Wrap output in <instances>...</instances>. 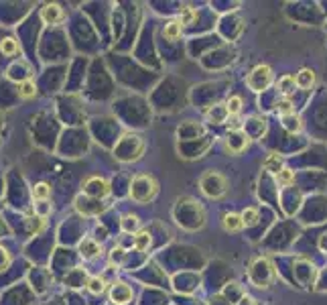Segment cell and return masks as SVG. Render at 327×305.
I'll return each instance as SVG.
<instances>
[{"instance_id":"cell-2","label":"cell","mask_w":327,"mask_h":305,"mask_svg":"<svg viewBox=\"0 0 327 305\" xmlns=\"http://www.w3.org/2000/svg\"><path fill=\"white\" fill-rule=\"evenodd\" d=\"M199 183H201V192L208 198H221L228 192V181H226L223 175H219L218 171H208L201 177Z\"/></svg>"},{"instance_id":"cell-22","label":"cell","mask_w":327,"mask_h":305,"mask_svg":"<svg viewBox=\"0 0 327 305\" xmlns=\"http://www.w3.org/2000/svg\"><path fill=\"white\" fill-rule=\"evenodd\" d=\"M179 16H181V25H191L195 18H197V12L191 8V6H183L181 8V12H179Z\"/></svg>"},{"instance_id":"cell-3","label":"cell","mask_w":327,"mask_h":305,"mask_svg":"<svg viewBox=\"0 0 327 305\" xmlns=\"http://www.w3.org/2000/svg\"><path fill=\"white\" fill-rule=\"evenodd\" d=\"M84 194L88 198H94V200H104L106 196H110V181L104 177H88L84 181Z\"/></svg>"},{"instance_id":"cell-12","label":"cell","mask_w":327,"mask_h":305,"mask_svg":"<svg viewBox=\"0 0 327 305\" xmlns=\"http://www.w3.org/2000/svg\"><path fill=\"white\" fill-rule=\"evenodd\" d=\"M151 234L147 232V230H140V232H136V236H134V249L138 251V253H147L149 249H151Z\"/></svg>"},{"instance_id":"cell-20","label":"cell","mask_w":327,"mask_h":305,"mask_svg":"<svg viewBox=\"0 0 327 305\" xmlns=\"http://www.w3.org/2000/svg\"><path fill=\"white\" fill-rule=\"evenodd\" d=\"M226 110H228L230 116H236L242 110V98L240 96H230L228 102H226Z\"/></svg>"},{"instance_id":"cell-14","label":"cell","mask_w":327,"mask_h":305,"mask_svg":"<svg viewBox=\"0 0 327 305\" xmlns=\"http://www.w3.org/2000/svg\"><path fill=\"white\" fill-rule=\"evenodd\" d=\"M31 196H33L37 202H47V200H49V196H51V187H49V183H45V181L37 183V185L31 189Z\"/></svg>"},{"instance_id":"cell-15","label":"cell","mask_w":327,"mask_h":305,"mask_svg":"<svg viewBox=\"0 0 327 305\" xmlns=\"http://www.w3.org/2000/svg\"><path fill=\"white\" fill-rule=\"evenodd\" d=\"M282 126L289 130V132H299L301 128H303V122H301V118L293 112V114H287V116H282Z\"/></svg>"},{"instance_id":"cell-4","label":"cell","mask_w":327,"mask_h":305,"mask_svg":"<svg viewBox=\"0 0 327 305\" xmlns=\"http://www.w3.org/2000/svg\"><path fill=\"white\" fill-rule=\"evenodd\" d=\"M271 82H273V69H271L269 65H258V67L250 73V78H248L250 88L256 90V92L262 90V84H264V88H267Z\"/></svg>"},{"instance_id":"cell-13","label":"cell","mask_w":327,"mask_h":305,"mask_svg":"<svg viewBox=\"0 0 327 305\" xmlns=\"http://www.w3.org/2000/svg\"><path fill=\"white\" fill-rule=\"evenodd\" d=\"M295 88H297L295 75H282V78L278 80V90L284 94V98H289V96L295 92Z\"/></svg>"},{"instance_id":"cell-6","label":"cell","mask_w":327,"mask_h":305,"mask_svg":"<svg viewBox=\"0 0 327 305\" xmlns=\"http://www.w3.org/2000/svg\"><path fill=\"white\" fill-rule=\"evenodd\" d=\"M41 18L47 25H59V23H63L65 12H63V8L59 4H47V6L41 8Z\"/></svg>"},{"instance_id":"cell-18","label":"cell","mask_w":327,"mask_h":305,"mask_svg":"<svg viewBox=\"0 0 327 305\" xmlns=\"http://www.w3.org/2000/svg\"><path fill=\"white\" fill-rule=\"evenodd\" d=\"M88 291L90 293H94V295H100V293H104L106 291V281L104 279H100V277H92L90 281H88Z\"/></svg>"},{"instance_id":"cell-17","label":"cell","mask_w":327,"mask_h":305,"mask_svg":"<svg viewBox=\"0 0 327 305\" xmlns=\"http://www.w3.org/2000/svg\"><path fill=\"white\" fill-rule=\"evenodd\" d=\"M262 165H264V169H267V171H271V173H274V175H278V173L284 169V167H282V159H280L278 155H271V157H269Z\"/></svg>"},{"instance_id":"cell-21","label":"cell","mask_w":327,"mask_h":305,"mask_svg":"<svg viewBox=\"0 0 327 305\" xmlns=\"http://www.w3.org/2000/svg\"><path fill=\"white\" fill-rule=\"evenodd\" d=\"M27 224H29V230L37 234L45 228V216H31V218H27Z\"/></svg>"},{"instance_id":"cell-1","label":"cell","mask_w":327,"mask_h":305,"mask_svg":"<svg viewBox=\"0 0 327 305\" xmlns=\"http://www.w3.org/2000/svg\"><path fill=\"white\" fill-rule=\"evenodd\" d=\"M157 194H159V181L149 173L136 175L130 183V198L136 203L153 202L157 198Z\"/></svg>"},{"instance_id":"cell-24","label":"cell","mask_w":327,"mask_h":305,"mask_svg":"<svg viewBox=\"0 0 327 305\" xmlns=\"http://www.w3.org/2000/svg\"><path fill=\"white\" fill-rule=\"evenodd\" d=\"M276 112H278V114H282V116L293 114V112H295V110H293V102L289 100V98H282V100L276 104Z\"/></svg>"},{"instance_id":"cell-9","label":"cell","mask_w":327,"mask_h":305,"mask_svg":"<svg viewBox=\"0 0 327 305\" xmlns=\"http://www.w3.org/2000/svg\"><path fill=\"white\" fill-rule=\"evenodd\" d=\"M35 96H37V88H35V82L31 78L18 82V98L21 100H33Z\"/></svg>"},{"instance_id":"cell-5","label":"cell","mask_w":327,"mask_h":305,"mask_svg":"<svg viewBox=\"0 0 327 305\" xmlns=\"http://www.w3.org/2000/svg\"><path fill=\"white\" fill-rule=\"evenodd\" d=\"M132 289L126 285V283H116V285H112V289H110V299H112V303L114 305H126L132 301Z\"/></svg>"},{"instance_id":"cell-26","label":"cell","mask_w":327,"mask_h":305,"mask_svg":"<svg viewBox=\"0 0 327 305\" xmlns=\"http://www.w3.org/2000/svg\"><path fill=\"white\" fill-rule=\"evenodd\" d=\"M8 264H10V253L4 246H0V271H4Z\"/></svg>"},{"instance_id":"cell-23","label":"cell","mask_w":327,"mask_h":305,"mask_svg":"<svg viewBox=\"0 0 327 305\" xmlns=\"http://www.w3.org/2000/svg\"><path fill=\"white\" fill-rule=\"evenodd\" d=\"M276 181L282 185V187H289V185H293V181H295V173L291 171V169H282L278 175H276Z\"/></svg>"},{"instance_id":"cell-10","label":"cell","mask_w":327,"mask_h":305,"mask_svg":"<svg viewBox=\"0 0 327 305\" xmlns=\"http://www.w3.org/2000/svg\"><path fill=\"white\" fill-rule=\"evenodd\" d=\"M100 251H102V249H100V244H98V242H94V240H90V238H86V240L79 244V254H81L84 258H88V260H90V258H94V256H98Z\"/></svg>"},{"instance_id":"cell-8","label":"cell","mask_w":327,"mask_h":305,"mask_svg":"<svg viewBox=\"0 0 327 305\" xmlns=\"http://www.w3.org/2000/svg\"><path fill=\"white\" fill-rule=\"evenodd\" d=\"M223 228H226L228 232H240V230L244 228L242 214H234V212L226 214V216H223Z\"/></svg>"},{"instance_id":"cell-7","label":"cell","mask_w":327,"mask_h":305,"mask_svg":"<svg viewBox=\"0 0 327 305\" xmlns=\"http://www.w3.org/2000/svg\"><path fill=\"white\" fill-rule=\"evenodd\" d=\"M295 80H297V88H301V90H311L313 86H315V71L313 69H301L297 75H295Z\"/></svg>"},{"instance_id":"cell-16","label":"cell","mask_w":327,"mask_h":305,"mask_svg":"<svg viewBox=\"0 0 327 305\" xmlns=\"http://www.w3.org/2000/svg\"><path fill=\"white\" fill-rule=\"evenodd\" d=\"M181 31H183V25H181L179 21H171V23L165 25L163 33L169 41H177V39L181 37Z\"/></svg>"},{"instance_id":"cell-25","label":"cell","mask_w":327,"mask_h":305,"mask_svg":"<svg viewBox=\"0 0 327 305\" xmlns=\"http://www.w3.org/2000/svg\"><path fill=\"white\" fill-rule=\"evenodd\" d=\"M122 228H124V232H134L138 228V218L136 216H126L124 222H122Z\"/></svg>"},{"instance_id":"cell-11","label":"cell","mask_w":327,"mask_h":305,"mask_svg":"<svg viewBox=\"0 0 327 305\" xmlns=\"http://www.w3.org/2000/svg\"><path fill=\"white\" fill-rule=\"evenodd\" d=\"M0 51H2V55H6V57H14V55H18V41L16 39H12V37H4L2 41H0Z\"/></svg>"},{"instance_id":"cell-19","label":"cell","mask_w":327,"mask_h":305,"mask_svg":"<svg viewBox=\"0 0 327 305\" xmlns=\"http://www.w3.org/2000/svg\"><path fill=\"white\" fill-rule=\"evenodd\" d=\"M242 220H244V226H256L258 224V209L256 207H246L242 212Z\"/></svg>"}]
</instances>
